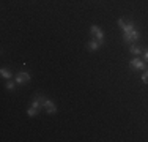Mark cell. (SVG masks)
<instances>
[{
	"instance_id": "6da1fadb",
	"label": "cell",
	"mask_w": 148,
	"mask_h": 142,
	"mask_svg": "<svg viewBox=\"0 0 148 142\" xmlns=\"http://www.w3.org/2000/svg\"><path fill=\"white\" fill-rule=\"evenodd\" d=\"M43 103H44V97L43 95H36V97L33 98V101H32V106L29 108V111H27V115L36 117L38 114H40V109L43 108Z\"/></svg>"
},
{
	"instance_id": "7a4b0ae2",
	"label": "cell",
	"mask_w": 148,
	"mask_h": 142,
	"mask_svg": "<svg viewBox=\"0 0 148 142\" xmlns=\"http://www.w3.org/2000/svg\"><path fill=\"white\" fill-rule=\"evenodd\" d=\"M139 38H140V32L137 30V28H132V30L123 33V41L128 43V44H134Z\"/></svg>"
},
{
	"instance_id": "3957f363",
	"label": "cell",
	"mask_w": 148,
	"mask_h": 142,
	"mask_svg": "<svg viewBox=\"0 0 148 142\" xmlns=\"http://www.w3.org/2000/svg\"><path fill=\"white\" fill-rule=\"evenodd\" d=\"M118 27H120V30H121L123 33H126V32H129V30H132V28H136V24H134L132 21H129V19L120 17V19H118Z\"/></svg>"
},
{
	"instance_id": "277c9868",
	"label": "cell",
	"mask_w": 148,
	"mask_h": 142,
	"mask_svg": "<svg viewBox=\"0 0 148 142\" xmlns=\"http://www.w3.org/2000/svg\"><path fill=\"white\" fill-rule=\"evenodd\" d=\"M129 68L134 70V71H137V70H147V63L143 62V60H140V59H137V57H134L131 62H129Z\"/></svg>"
},
{
	"instance_id": "5b68a950",
	"label": "cell",
	"mask_w": 148,
	"mask_h": 142,
	"mask_svg": "<svg viewBox=\"0 0 148 142\" xmlns=\"http://www.w3.org/2000/svg\"><path fill=\"white\" fill-rule=\"evenodd\" d=\"M90 33H91V37L96 38L98 41L104 43V32L101 30V27H98V26H91V27H90Z\"/></svg>"
},
{
	"instance_id": "8992f818",
	"label": "cell",
	"mask_w": 148,
	"mask_h": 142,
	"mask_svg": "<svg viewBox=\"0 0 148 142\" xmlns=\"http://www.w3.org/2000/svg\"><path fill=\"white\" fill-rule=\"evenodd\" d=\"M30 74L27 73V71H19V73L14 76V81H16V84H27V82H30Z\"/></svg>"
},
{
	"instance_id": "52a82bcc",
	"label": "cell",
	"mask_w": 148,
	"mask_h": 142,
	"mask_svg": "<svg viewBox=\"0 0 148 142\" xmlns=\"http://www.w3.org/2000/svg\"><path fill=\"white\" fill-rule=\"evenodd\" d=\"M43 108L46 109V112H47V114H55V112H57V106H55L51 99H47V98H44Z\"/></svg>"
},
{
	"instance_id": "ba28073f",
	"label": "cell",
	"mask_w": 148,
	"mask_h": 142,
	"mask_svg": "<svg viewBox=\"0 0 148 142\" xmlns=\"http://www.w3.org/2000/svg\"><path fill=\"white\" fill-rule=\"evenodd\" d=\"M103 46V43L101 41H98L96 38H91V40L87 43V48H88V51H98V49Z\"/></svg>"
},
{
	"instance_id": "9c48e42d",
	"label": "cell",
	"mask_w": 148,
	"mask_h": 142,
	"mask_svg": "<svg viewBox=\"0 0 148 142\" xmlns=\"http://www.w3.org/2000/svg\"><path fill=\"white\" fill-rule=\"evenodd\" d=\"M129 52L134 55H139V54H142V48H140V46H136V44H131L129 46Z\"/></svg>"
},
{
	"instance_id": "30bf717a",
	"label": "cell",
	"mask_w": 148,
	"mask_h": 142,
	"mask_svg": "<svg viewBox=\"0 0 148 142\" xmlns=\"http://www.w3.org/2000/svg\"><path fill=\"white\" fill-rule=\"evenodd\" d=\"M0 74H2V77H5V79H11V77H13V73L10 70H6V68L0 70Z\"/></svg>"
},
{
	"instance_id": "8fae6325",
	"label": "cell",
	"mask_w": 148,
	"mask_h": 142,
	"mask_svg": "<svg viewBox=\"0 0 148 142\" xmlns=\"http://www.w3.org/2000/svg\"><path fill=\"white\" fill-rule=\"evenodd\" d=\"M6 88H8V90H14V82L8 79V82H6Z\"/></svg>"
},
{
	"instance_id": "7c38bea8",
	"label": "cell",
	"mask_w": 148,
	"mask_h": 142,
	"mask_svg": "<svg viewBox=\"0 0 148 142\" xmlns=\"http://www.w3.org/2000/svg\"><path fill=\"white\" fill-rule=\"evenodd\" d=\"M142 82H143V84H148V70L142 74Z\"/></svg>"
},
{
	"instance_id": "4fadbf2b",
	"label": "cell",
	"mask_w": 148,
	"mask_h": 142,
	"mask_svg": "<svg viewBox=\"0 0 148 142\" xmlns=\"http://www.w3.org/2000/svg\"><path fill=\"white\" fill-rule=\"evenodd\" d=\"M143 59H145V62H148V49L145 51V54H143Z\"/></svg>"
}]
</instances>
